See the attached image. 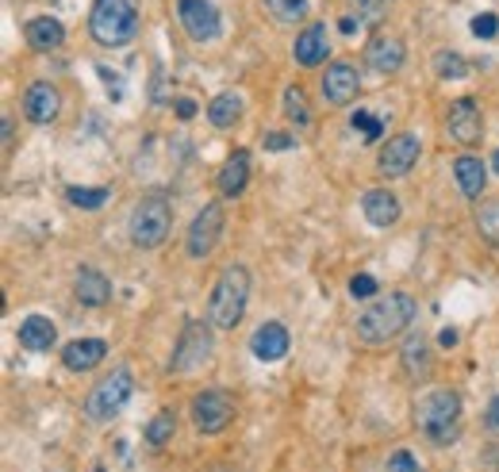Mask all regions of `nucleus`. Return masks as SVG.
Segmentation results:
<instances>
[{
    "label": "nucleus",
    "instance_id": "f257e3e1",
    "mask_svg": "<svg viewBox=\"0 0 499 472\" xmlns=\"http://www.w3.org/2000/svg\"><path fill=\"white\" fill-rule=\"evenodd\" d=\"M411 319H415V296L388 292L384 299H377L373 307H365L358 315V338L369 342V346H380V342L396 338L399 331H407Z\"/></svg>",
    "mask_w": 499,
    "mask_h": 472
},
{
    "label": "nucleus",
    "instance_id": "f03ea898",
    "mask_svg": "<svg viewBox=\"0 0 499 472\" xmlns=\"http://www.w3.org/2000/svg\"><path fill=\"white\" fill-rule=\"evenodd\" d=\"M246 299H250V269L227 265L208 299V323L216 326V331H235L242 323V315H246Z\"/></svg>",
    "mask_w": 499,
    "mask_h": 472
},
{
    "label": "nucleus",
    "instance_id": "7ed1b4c3",
    "mask_svg": "<svg viewBox=\"0 0 499 472\" xmlns=\"http://www.w3.org/2000/svg\"><path fill=\"white\" fill-rule=\"evenodd\" d=\"M415 419H419V431L426 434V441L450 446L461 431V396L450 392V388L426 392L419 399V407H415Z\"/></svg>",
    "mask_w": 499,
    "mask_h": 472
},
{
    "label": "nucleus",
    "instance_id": "20e7f679",
    "mask_svg": "<svg viewBox=\"0 0 499 472\" xmlns=\"http://www.w3.org/2000/svg\"><path fill=\"white\" fill-rule=\"evenodd\" d=\"M89 31L100 47H127L138 35V0H96Z\"/></svg>",
    "mask_w": 499,
    "mask_h": 472
},
{
    "label": "nucleus",
    "instance_id": "39448f33",
    "mask_svg": "<svg viewBox=\"0 0 499 472\" xmlns=\"http://www.w3.org/2000/svg\"><path fill=\"white\" fill-rule=\"evenodd\" d=\"M135 396V377L131 369H111V373L85 396V414L93 423H111L127 407V399Z\"/></svg>",
    "mask_w": 499,
    "mask_h": 472
},
{
    "label": "nucleus",
    "instance_id": "423d86ee",
    "mask_svg": "<svg viewBox=\"0 0 499 472\" xmlns=\"http://www.w3.org/2000/svg\"><path fill=\"white\" fill-rule=\"evenodd\" d=\"M169 200L162 192H150V196H142L135 211H131V242L138 250H158L165 235H169Z\"/></svg>",
    "mask_w": 499,
    "mask_h": 472
},
{
    "label": "nucleus",
    "instance_id": "0eeeda50",
    "mask_svg": "<svg viewBox=\"0 0 499 472\" xmlns=\"http://www.w3.org/2000/svg\"><path fill=\"white\" fill-rule=\"evenodd\" d=\"M211 326L208 323H184V331L174 346V357H169V373L189 377L196 369H204V361L211 357Z\"/></svg>",
    "mask_w": 499,
    "mask_h": 472
},
{
    "label": "nucleus",
    "instance_id": "6e6552de",
    "mask_svg": "<svg viewBox=\"0 0 499 472\" xmlns=\"http://www.w3.org/2000/svg\"><path fill=\"white\" fill-rule=\"evenodd\" d=\"M231 414H235V404H231V396H227L223 388H204V392L192 399V423H196L200 434H219V431H227Z\"/></svg>",
    "mask_w": 499,
    "mask_h": 472
},
{
    "label": "nucleus",
    "instance_id": "1a4fd4ad",
    "mask_svg": "<svg viewBox=\"0 0 499 472\" xmlns=\"http://www.w3.org/2000/svg\"><path fill=\"white\" fill-rule=\"evenodd\" d=\"M219 235H223V208L219 204H204L200 216L189 227V238H184V250L189 257H208L211 250L219 246Z\"/></svg>",
    "mask_w": 499,
    "mask_h": 472
},
{
    "label": "nucleus",
    "instance_id": "9d476101",
    "mask_svg": "<svg viewBox=\"0 0 499 472\" xmlns=\"http://www.w3.org/2000/svg\"><path fill=\"white\" fill-rule=\"evenodd\" d=\"M181 23H184V31H189L196 42H211V39H219L223 31V16H219V8L211 4V0H181Z\"/></svg>",
    "mask_w": 499,
    "mask_h": 472
},
{
    "label": "nucleus",
    "instance_id": "9b49d317",
    "mask_svg": "<svg viewBox=\"0 0 499 472\" xmlns=\"http://www.w3.org/2000/svg\"><path fill=\"white\" fill-rule=\"evenodd\" d=\"M446 127L450 135L461 142V147H473V142H480L484 135V120H480V104L473 96H461L450 104V116H446Z\"/></svg>",
    "mask_w": 499,
    "mask_h": 472
},
{
    "label": "nucleus",
    "instance_id": "f8f14e48",
    "mask_svg": "<svg viewBox=\"0 0 499 472\" xmlns=\"http://www.w3.org/2000/svg\"><path fill=\"white\" fill-rule=\"evenodd\" d=\"M415 162H419V138L404 131V135L388 138V147H384L377 157V169L384 177H404V174H411Z\"/></svg>",
    "mask_w": 499,
    "mask_h": 472
},
{
    "label": "nucleus",
    "instance_id": "ddd939ff",
    "mask_svg": "<svg viewBox=\"0 0 499 472\" xmlns=\"http://www.w3.org/2000/svg\"><path fill=\"white\" fill-rule=\"evenodd\" d=\"M361 89V77H358V69H353L350 62H334V66H326V74H323V100L326 104H350L353 96H358Z\"/></svg>",
    "mask_w": 499,
    "mask_h": 472
},
{
    "label": "nucleus",
    "instance_id": "4468645a",
    "mask_svg": "<svg viewBox=\"0 0 499 472\" xmlns=\"http://www.w3.org/2000/svg\"><path fill=\"white\" fill-rule=\"evenodd\" d=\"M58 108H62V96H58V89H54L50 81H35L31 89H27V96H23L27 120L39 123V127H47V123L58 120Z\"/></svg>",
    "mask_w": 499,
    "mask_h": 472
},
{
    "label": "nucleus",
    "instance_id": "2eb2a0df",
    "mask_svg": "<svg viewBox=\"0 0 499 472\" xmlns=\"http://www.w3.org/2000/svg\"><path fill=\"white\" fill-rule=\"evenodd\" d=\"M365 62L377 69V74H399L407 62V50H404V39L396 35H377L373 42L365 47Z\"/></svg>",
    "mask_w": 499,
    "mask_h": 472
},
{
    "label": "nucleus",
    "instance_id": "dca6fc26",
    "mask_svg": "<svg viewBox=\"0 0 499 472\" xmlns=\"http://www.w3.org/2000/svg\"><path fill=\"white\" fill-rule=\"evenodd\" d=\"M104 353H108L104 338H77L62 350V365L69 369V373H85V369H96L100 361H104Z\"/></svg>",
    "mask_w": 499,
    "mask_h": 472
},
{
    "label": "nucleus",
    "instance_id": "f3484780",
    "mask_svg": "<svg viewBox=\"0 0 499 472\" xmlns=\"http://www.w3.org/2000/svg\"><path fill=\"white\" fill-rule=\"evenodd\" d=\"M250 350L258 361H281V357L289 353V331H284V323H262L250 338Z\"/></svg>",
    "mask_w": 499,
    "mask_h": 472
},
{
    "label": "nucleus",
    "instance_id": "a211bd4d",
    "mask_svg": "<svg viewBox=\"0 0 499 472\" xmlns=\"http://www.w3.org/2000/svg\"><path fill=\"white\" fill-rule=\"evenodd\" d=\"M23 39H27V47H31V50L50 54V50H58L66 42V27L54 16H35V20H27Z\"/></svg>",
    "mask_w": 499,
    "mask_h": 472
},
{
    "label": "nucleus",
    "instance_id": "6ab92c4d",
    "mask_svg": "<svg viewBox=\"0 0 499 472\" xmlns=\"http://www.w3.org/2000/svg\"><path fill=\"white\" fill-rule=\"evenodd\" d=\"M216 184H219L223 196H242V192H246V184H250V150H235L231 157H227Z\"/></svg>",
    "mask_w": 499,
    "mask_h": 472
},
{
    "label": "nucleus",
    "instance_id": "aec40b11",
    "mask_svg": "<svg viewBox=\"0 0 499 472\" xmlns=\"http://www.w3.org/2000/svg\"><path fill=\"white\" fill-rule=\"evenodd\" d=\"M292 54H296L299 66H319V62H326V54H331V42H326V27H323V23H311L307 31H299Z\"/></svg>",
    "mask_w": 499,
    "mask_h": 472
},
{
    "label": "nucleus",
    "instance_id": "412c9836",
    "mask_svg": "<svg viewBox=\"0 0 499 472\" xmlns=\"http://www.w3.org/2000/svg\"><path fill=\"white\" fill-rule=\"evenodd\" d=\"M74 292L85 307H104L108 299H111V281L100 273V269H77V284H74Z\"/></svg>",
    "mask_w": 499,
    "mask_h": 472
},
{
    "label": "nucleus",
    "instance_id": "4be33fe9",
    "mask_svg": "<svg viewBox=\"0 0 499 472\" xmlns=\"http://www.w3.org/2000/svg\"><path fill=\"white\" fill-rule=\"evenodd\" d=\"M20 346L31 350V353H47L54 350V342H58V331H54L50 319H42V315H27V319L20 323Z\"/></svg>",
    "mask_w": 499,
    "mask_h": 472
},
{
    "label": "nucleus",
    "instance_id": "5701e85b",
    "mask_svg": "<svg viewBox=\"0 0 499 472\" xmlns=\"http://www.w3.org/2000/svg\"><path fill=\"white\" fill-rule=\"evenodd\" d=\"M453 177H458V189L465 200H477L484 192V181H488V169L477 154H461L458 162H453Z\"/></svg>",
    "mask_w": 499,
    "mask_h": 472
},
{
    "label": "nucleus",
    "instance_id": "b1692460",
    "mask_svg": "<svg viewBox=\"0 0 499 472\" xmlns=\"http://www.w3.org/2000/svg\"><path fill=\"white\" fill-rule=\"evenodd\" d=\"M361 208H365V219L373 223V227H392V223L399 219V200H396L388 189H373V192H365Z\"/></svg>",
    "mask_w": 499,
    "mask_h": 472
},
{
    "label": "nucleus",
    "instance_id": "393cba45",
    "mask_svg": "<svg viewBox=\"0 0 499 472\" xmlns=\"http://www.w3.org/2000/svg\"><path fill=\"white\" fill-rule=\"evenodd\" d=\"M404 369H407V377H415V380H423L426 373H431V346H426V338L423 334H411L407 342H404Z\"/></svg>",
    "mask_w": 499,
    "mask_h": 472
},
{
    "label": "nucleus",
    "instance_id": "a878e982",
    "mask_svg": "<svg viewBox=\"0 0 499 472\" xmlns=\"http://www.w3.org/2000/svg\"><path fill=\"white\" fill-rule=\"evenodd\" d=\"M238 116H242V96L238 93H219L208 104V120L216 123V127H231Z\"/></svg>",
    "mask_w": 499,
    "mask_h": 472
},
{
    "label": "nucleus",
    "instance_id": "bb28decb",
    "mask_svg": "<svg viewBox=\"0 0 499 472\" xmlns=\"http://www.w3.org/2000/svg\"><path fill=\"white\" fill-rule=\"evenodd\" d=\"M174 431H177V414L174 411H158L154 419L147 423V446H154V450H162L169 438H174Z\"/></svg>",
    "mask_w": 499,
    "mask_h": 472
},
{
    "label": "nucleus",
    "instance_id": "cd10ccee",
    "mask_svg": "<svg viewBox=\"0 0 499 472\" xmlns=\"http://www.w3.org/2000/svg\"><path fill=\"white\" fill-rule=\"evenodd\" d=\"M284 116H289L296 127H311V108H307V96L299 85H289L284 89Z\"/></svg>",
    "mask_w": 499,
    "mask_h": 472
},
{
    "label": "nucleus",
    "instance_id": "c85d7f7f",
    "mask_svg": "<svg viewBox=\"0 0 499 472\" xmlns=\"http://www.w3.org/2000/svg\"><path fill=\"white\" fill-rule=\"evenodd\" d=\"M434 69H438L441 81H461V77L468 74L465 58H461V54H453V50H438V54H434Z\"/></svg>",
    "mask_w": 499,
    "mask_h": 472
},
{
    "label": "nucleus",
    "instance_id": "c756f323",
    "mask_svg": "<svg viewBox=\"0 0 499 472\" xmlns=\"http://www.w3.org/2000/svg\"><path fill=\"white\" fill-rule=\"evenodd\" d=\"M265 8L273 12V20H281V23H299L307 16V0H265Z\"/></svg>",
    "mask_w": 499,
    "mask_h": 472
},
{
    "label": "nucleus",
    "instance_id": "7c9ffc66",
    "mask_svg": "<svg viewBox=\"0 0 499 472\" xmlns=\"http://www.w3.org/2000/svg\"><path fill=\"white\" fill-rule=\"evenodd\" d=\"M108 196H111L108 189H69V192H66L69 204H74V208H89V211H93V208H104Z\"/></svg>",
    "mask_w": 499,
    "mask_h": 472
},
{
    "label": "nucleus",
    "instance_id": "2f4dec72",
    "mask_svg": "<svg viewBox=\"0 0 499 472\" xmlns=\"http://www.w3.org/2000/svg\"><path fill=\"white\" fill-rule=\"evenodd\" d=\"M477 223H480V235H484V238H488V242H499V200H495V204H484V208H480Z\"/></svg>",
    "mask_w": 499,
    "mask_h": 472
},
{
    "label": "nucleus",
    "instance_id": "473e14b6",
    "mask_svg": "<svg viewBox=\"0 0 499 472\" xmlns=\"http://www.w3.org/2000/svg\"><path fill=\"white\" fill-rule=\"evenodd\" d=\"M353 131H361L369 142H373V138H380V120L373 116V111H353Z\"/></svg>",
    "mask_w": 499,
    "mask_h": 472
},
{
    "label": "nucleus",
    "instance_id": "72a5a7b5",
    "mask_svg": "<svg viewBox=\"0 0 499 472\" xmlns=\"http://www.w3.org/2000/svg\"><path fill=\"white\" fill-rule=\"evenodd\" d=\"M473 35L477 39H495L499 35V16H495V12H480V16L473 20Z\"/></svg>",
    "mask_w": 499,
    "mask_h": 472
},
{
    "label": "nucleus",
    "instance_id": "f704fd0d",
    "mask_svg": "<svg viewBox=\"0 0 499 472\" xmlns=\"http://www.w3.org/2000/svg\"><path fill=\"white\" fill-rule=\"evenodd\" d=\"M353 4H358V23L361 20L365 23H377L384 16V4H388V0H353Z\"/></svg>",
    "mask_w": 499,
    "mask_h": 472
},
{
    "label": "nucleus",
    "instance_id": "c9c22d12",
    "mask_svg": "<svg viewBox=\"0 0 499 472\" xmlns=\"http://www.w3.org/2000/svg\"><path fill=\"white\" fill-rule=\"evenodd\" d=\"M350 296H353V299H369V296H377V277L358 273V277L350 281Z\"/></svg>",
    "mask_w": 499,
    "mask_h": 472
},
{
    "label": "nucleus",
    "instance_id": "e433bc0d",
    "mask_svg": "<svg viewBox=\"0 0 499 472\" xmlns=\"http://www.w3.org/2000/svg\"><path fill=\"white\" fill-rule=\"evenodd\" d=\"M388 472H419V461L411 457L407 450H396L392 457H388Z\"/></svg>",
    "mask_w": 499,
    "mask_h": 472
},
{
    "label": "nucleus",
    "instance_id": "4c0bfd02",
    "mask_svg": "<svg viewBox=\"0 0 499 472\" xmlns=\"http://www.w3.org/2000/svg\"><path fill=\"white\" fill-rule=\"evenodd\" d=\"M96 74H100V81H104V85H108V89H111V93H108L111 100H120V96H123V81H120L116 74H111V69H108V66H96Z\"/></svg>",
    "mask_w": 499,
    "mask_h": 472
},
{
    "label": "nucleus",
    "instance_id": "58836bf2",
    "mask_svg": "<svg viewBox=\"0 0 499 472\" xmlns=\"http://www.w3.org/2000/svg\"><path fill=\"white\" fill-rule=\"evenodd\" d=\"M292 147H296V138L284 135V131H269L265 135V150H292Z\"/></svg>",
    "mask_w": 499,
    "mask_h": 472
},
{
    "label": "nucleus",
    "instance_id": "ea45409f",
    "mask_svg": "<svg viewBox=\"0 0 499 472\" xmlns=\"http://www.w3.org/2000/svg\"><path fill=\"white\" fill-rule=\"evenodd\" d=\"M484 426H488L492 434H499V396L488 404V411H484Z\"/></svg>",
    "mask_w": 499,
    "mask_h": 472
},
{
    "label": "nucleus",
    "instance_id": "a19ab883",
    "mask_svg": "<svg viewBox=\"0 0 499 472\" xmlns=\"http://www.w3.org/2000/svg\"><path fill=\"white\" fill-rule=\"evenodd\" d=\"M438 346H441V350H453V346H458V331H453V326H441Z\"/></svg>",
    "mask_w": 499,
    "mask_h": 472
},
{
    "label": "nucleus",
    "instance_id": "79ce46f5",
    "mask_svg": "<svg viewBox=\"0 0 499 472\" xmlns=\"http://www.w3.org/2000/svg\"><path fill=\"white\" fill-rule=\"evenodd\" d=\"M177 116H181V120H192V116H196V104H192V100H177Z\"/></svg>",
    "mask_w": 499,
    "mask_h": 472
},
{
    "label": "nucleus",
    "instance_id": "37998d69",
    "mask_svg": "<svg viewBox=\"0 0 499 472\" xmlns=\"http://www.w3.org/2000/svg\"><path fill=\"white\" fill-rule=\"evenodd\" d=\"M12 142H16V131H12V120L4 116V150L12 154Z\"/></svg>",
    "mask_w": 499,
    "mask_h": 472
},
{
    "label": "nucleus",
    "instance_id": "c03bdc74",
    "mask_svg": "<svg viewBox=\"0 0 499 472\" xmlns=\"http://www.w3.org/2000/svg\"><path fill=\"white\" fill-rule=\"evenodd\" d=\"M338 27H342V31H346V35H353V31H358V23H353L350 16H346V20H338Z\"/></svg>",
    "mask_w": 499,
    "mask_h": 472
},
{
    "label": "nucleus",
    "instance_id": "a18cd8bd",
    "mask_svg": "<svg viewBox=\"0 0 499 472\" xmlns=\"http://www.w3.org/2000/svg\"><path fill=\"white\" fill-rule=\"evenodd\" d=\"M492 169H495V174H499V150L492 154Z\"/></svg>",
    "mask_w": 499,
    "mask_h": 472
},
{
    "label": "nucleus",
    "instance_id": "49530a36",
    "mask_svg": "<svg viewBox=\"0 0 499 472\" xmlns=\"http://www.w3.org/2000/svg\"><path fill=\"white\" fill-rule=\"evenodd\" d=\"M93 472H104V468H93Z\"/></svg>",
    "mask_w": 499,
    "mask_h": 472
}]
</instances>
